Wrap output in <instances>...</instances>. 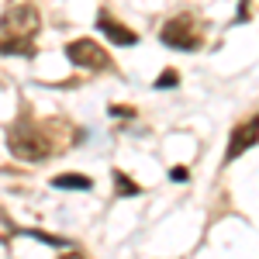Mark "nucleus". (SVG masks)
<instances>
[{"label": "nucleus", "mask_w": 259, "mask_h": 259, "mask_svg": "<svg viewBox=\"0 0 259 259\" xmlns=\"http://www.w3.org/2000/svg\"><path fill=\"white\" fill-rule=\"evenodd\" d=\"M41 18L31 4H18L0 18V52L4 56H35V35Z\"/></svg>", "instance_id": "nucleus-1"}, {"label": "nucleus", "mask_w": 259, "mask_h": 259, "mask_svg": "<svg viewBox=\"0 0 259 259\" xmlns=\"http://www.w3.org/2000/svg\"><path fill=\"white\" fill-rule=\"evenodd\" d=\"M7 149H11L18 159H28V162H38V159H45V156L52 152L49 139L35 128V121L28 118V114L7 132Z\"/></svg>", "instance_id": "nucleus-2"}, {"label": "nucleus", "mask_w": 259, "mask_h": 259, "mask_svg": "<svg viewBox=\"0 0 259 259\" xmlns=\"http://www.w3.org/2000/svg\"><path fill=\"white\" fill-rule=\"evenodd\" d=\"M162 41H166L169 49H180V52H194V49H200V41H204V31L197 28V21H194V18L180 14V18L166 21V28H162Z\"/></svg>", "instance_id": "nucleus-3"}, {"label": "nucleus", "mask_w": 259, "mask_h": 259, "mask_svg": "<svg viewBox=\"0 0 259 259\" xmlns=\"http://www.w3.org/2000/svg\"><path fill=\"white\" fill-rule=\"evenodd\" d=\"M66 56H69V62L73 66H80V69H111V56L100 49L94 38H76L66 45Z\"/></svg>", "instance_id": "nucleus-4"}, {"label": "nucleus", "mask_w": 259, "mask_h": 259, "mask_svg": "<svg viewBox=\"0 0 259 259\" xmlns=\"http://www.w3.org/2000/svg\"><path fill=\"white\" fill-rule=\"evenodd\" d=\"M252 145H259V114L249 121H242L239 128L232 132V139H228V149H225V162L239 159L242 152H249Z\"/></svg>", "instance_id": "nucleus-5"}, {"label": "nucleus", "mask_w": 259, "mask_h": 259, "mask_svg": "<svg viewBox=\"0 0 259 259\" xmlns=\"http://www.w3.org/2000/svg\"><path fill=\"white\" fill-rule=\"evenodd\" d=\"M97 28L114 41V45H135V41H139V35H135L132 28H124L121 21H114L107 11H100V14H97Z\"/></svg>", "instance_id": "nucleus-6"}, {"label": "nucleus", "mask_w": 259, "mask_h": 259, "mask_svg": "<svg viewBox=\"0 0 259 259\" xmlns=\"http://www.w3.org/2000/svg\"><path fill=\"white\" fill-rule=\"evenodd\" d=\"M52 187L56 190H90L94 183H90V177H80V173H62L52 180Z\"/></svg>", "instance_id": "nucleus-7"}, {"label": "nucleus", "mask_w": 259, "mask_h": 259, "mask_svg": "<svg viewBox=\"0 0 259 259\" xmlns=\"http://www.w3.org/2000/svg\"><path fill=\"white\" fill-rule=\"evenodd\" d=\"M114 190H118L121 197H139V194H142V190H139V183H135L132 177H124L121 169H114Z\"/></svg>", "instance_id": "nucleus-8"}, {"label": "nucleus", "mask_w": 259, "mask_h": 259, "mask_svg": "<svg viewBox=\"0 0 259 259\" xmlns=\"http://www.w3.org/2000/svg\"><path fill=\"white\" fill-rule=\"evenodd\" d=\"M177 83H180V73H177V69H166L156 87H159V90H169V87H177Z\"/></svg>", "instance_id": "nucleus-9"}, {"label": "nucleus", "mask_w": 259, "mask_h": 259, "mask_svg": "<svg viewBox=\"0 0 259 259\" xmlns=\"http://www.w3.org/2000/svg\"><path fill=\"white\" fill-rule=\"evenodd\" d=\"M111 114H114V118H121V114H124V118H132L135 111H132V107H118V104H114V107H111Z\"/></svg>", "instance_id": "nucleus-10"}, {"label": "nucleus", "mask_w": 259, "mask_h": 259, "mask_svg": "<svg viewBox=\"0 0 259 259\" xmlns=\"http://www.w3.org/2000/svg\"><path fill=\"white\" fill-rule=\"evenodd\" d=\"M169 180H180V183H183V180H187V169H177V166H173V169H169Z\"/></svg>", "instance_id": "nucleus-11"}, {"label": "nucleus", "mask_w": 259, "mask_h": 259, "mask_svg": "<svg viewBox=\"0 0 259 259\" xmlns=\"http://www.w3.org/2000/svg\"><path fill=\"white\" fill-rule=\"evenodd\" d=\"M62 259H83V256H80V252H66Z\"/></svg>", "instance_id": "nucleus-12"}]
</instances>
